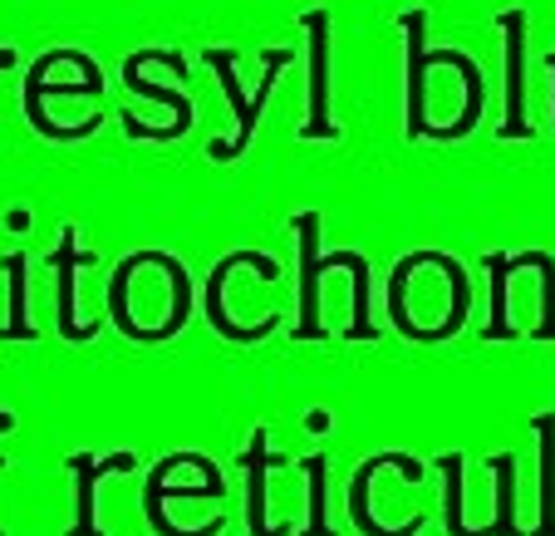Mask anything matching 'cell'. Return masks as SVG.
Masks as SVG:
<instances>
[{
    "instance_id": "obj_8",
    "label": "cell",
    "mask_w": 555,
    "mask_h": 536,
    "mask_svg": "<svg viewBox=\"0 0 555 536\" xmlns=\"http://www.w3.org/2000/svg\"><path fill=\"white\" fill-rule=\"evenodd\" d=\"M281 463L266 452V433H251V448H246V473H251V536H285V526H266V468Z\"/></svg>"
},
{
    "instance_id": "obj_3",
    "label": "cell",
    "mask_w": 555,
    "mask_h": 536,
    "mask_svg": "<svg viewBox=\"0 0 555 536\" xmlns=\"http://www.w3.org/2000/svg\"><path fill=\"white\" fill-rule=\"evenodd\" d=\"M236 266H256L266 281H275V276H281V266L266 261L261 252H231L227 261L211 271V281H207V316H211V326H217L227 340H261L266 330H275V316H266L261 326H236V320H227V305H221V285H227V276L236 271Z\"/></svg>"
},
{
    "instance_id": "obj_12",
    "label": "cell",
    "mask_w": 555,
    "mask_h": 536,
    "mask_svg": "<svg viewBox=\"0 0 555 536\" xmlns=\"http://www.w3.org/2000/svg\"><path fill=\"white\" fill-rule=\"evenodd\" d=\"M516 266H541V276H545L541 291L545 295H541V330H535V335L555 340V261L545 252H521V256H516Z\"/></svg>"
},
{
    "instance_id": "obj_5",
    "label": "cell",
    "mask_w": 555,
    "mask_h": 536,
    "mask_svg": "<svg viewBox=\"0 0 555 536\" xmlns=\"http://www.w3.org/2000/svg\"><path fill=\"white\" fill-rule=\"evenodd\" d=\"M133 468V452H114V458H89V452H69V473H74V483H79V516H74V526H69V536H99V526H94V483L104 473H128Z\"/></svg>"
},
{
    "instance_id": "obj_1",
    "label": "cell",
    "mask_w": 555,
    "mask_h": 536,
    "mask_svg": "<svg viewBox=\"0 0 555 536\" xmlns=\"http://www.w3.org/2000/svg\"><path fill=\"white\" fill-rule=\"evenodd\" d=\"M178 468H197L202 473V483H221V473L207 463V458H197V452H172V458H163V463L147 473V487H143V512H147V526H153L157 536H217L221 526H227V516H217V522H207V526H197V532H178V526L163 516V493H168V477L178 473Z\"/></svg>"
},
{
    "instance_id": "obj_6",
    "label": "cell",
    "mask_w": 555,
    "mask_h": 536,
    "mask_svg": "<svg viewBox=\"0 0 555 536\" xmlns=\"http://www.w3.org/2000/svg\"><path fill=\"white\" fill-rule=\"evenodd\" d=\"M531 429L541 438V526L535 536H555V413H535Z\"/></svg>"
},
{
    "instance_id": "obj_10",
    "label": "cell",
    "mask_w": 555,
    "mask_h": 536,
    "mask_svg": "<svg viewBox=\"0 0 555 536\" xmlns=\"http://www.w3.org/2000/svg\"><path fill=\"white\" fill-rule=\"evenodd\" d=\"M487 271H492V330L487 340H506L512 335V320H506V276L516 271V256H487Z\"/></svg>"
},
{
    "instance_id": "obj_7",
    "label": "cell",
    "mask_w": 555,
    "mask_h": 536,
    "mask_svg": "<svg viewBox=\"0 0 555 536\" xmlns=\"http://www.w3.org/2000/svg\"><path fill=\"white\" fill-rule=\"evenodd\" d=\"M94 256L89 252H74V232H64L60 246V330L69 340H89L99 326H74V266H89Z\"/></svg>"
},
{
    "instance_id": "obj_13",
    "label": "cell",
    "mask_w": 555,
    "mask_h": 536,
    "mask_svg": "<svg viewBox=\"0 0 555 536\" xmlns=\"http://www.w3.org/2000/svg\"><path fill=\"white\" fill-rule=\"evenodd\" d=\"M438 468H442V477H448V532L452 536H482V532H467V526H462V452H448Z\"/></svg>"
},
{
    "instance_id": "obj_14",
    "label": "cell",
    "mask_w": 555,
    "mask_h": 536,
    "mask_svg": "<svg viewBox=\"0 0 555 536\" xmlns=\"http://www.w3.org/2000/svg\"><path fill=\"white\" fill-rule=\"evenodd\" d=\"M5 271H11V330H5V335L25 340V335H35V330L25 326V256H11Z\"/></svg>"
},
{
    "instance_id": "obj_9",
    "label": "cell",
    "mask_w": 555,
    "mask_h": 536,
    "mask_svg": "<svg viewBox=\"0 0 555 536\" xmlns=\"http://www.w3.org/2000/svg\"><path fill=\"white\" fill-rule=\"evenodd\" d=\"M492 473H496V526H492V536H521V526H516V458L512 452H496Z\"/></svg>"
},
{
    "instance_id": "obj_4",
    "label": "cell",
    "mask_w": 555,
    "mask_h": 536,
    "mask_svg": "<svg viewBox=\"0 0 555 536\" xmlns=\"http://www.w3.org/2000/svg\"><path fill=\"white\" fill-rule=\"evenodd\" d=\"M295 232H300V330H295V335L320 340L325 335V326H320V276H325V266L314 256L320 217H314V212H300V217H295Z\"/></svg>"
},
{
    "instance_id": "obj_11",
    "label": "cell",
    "mask_w": 555,
    "mask_h": 536,
    "mask_svg": "<svg viewBox=\"0 0 555 536\" xmlns=\"http://www.w3.org/2000/svg\"><path fill=\"white\" fill-rule=\"evenodd\" d=\"M325 452H314L305 463V477H310V526H305V536H335V526L325 522Z\"/></svg>"
},
{
    "instance_id": "obj_2",
    "label": "cell",
    "mask_w": 555,
    "mask_h": 536,
    "mask_svg": "<svg viewBox=\"0 0 555 536\" xmlns=\"http://www.w3.org/2000/svg\"><path fill=\"white\" fill-rule=\"evenodd\" d=\"M378 468H399L409 483H418V477H423V463H418V458H409V452H378V458H369V463L354 473V483H349V516H354L359 532H364V536H413L418 526H428V516H413V522L399 526V532H384V526L369 516V483H374Z\"/></svg>"
}]
</instances>
